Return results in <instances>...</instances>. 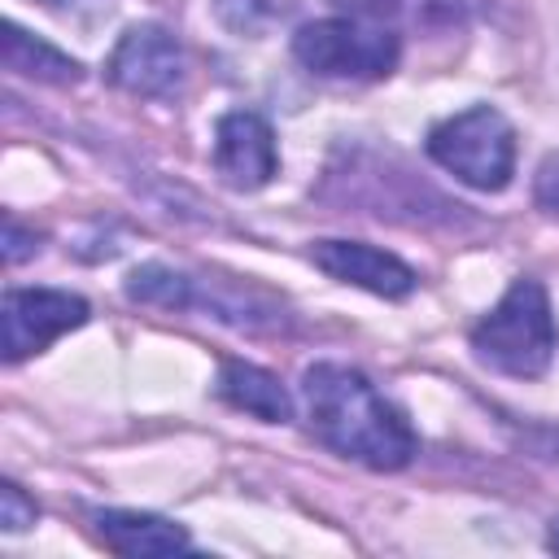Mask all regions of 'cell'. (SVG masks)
Returning <instances> with one entry per match:
<instances>
[{"instance_id": "obj_9", "label": "cell", "mask_w": 559, "mask_h": 559, "mask_svg": "<svg viewBox=\"0 0 559 559\" xmlns=\"http://www.w3.org/2000/svg\"><path fill=\"white\" fill-rule=\"evenodd\" d=\"M96 528L105 537L109 550L118 555H131V559H148V555H179V550H192V537L162 520V515H140V511H100L96 515Z\"/></svg>"}, {"instance_id": "obj_8", "label": "cell", "mask_w": 559, "mask_h": 559, "mask_svg": "<svg viewBox=\"0 0 559 559\" xmlns=\"http://www.w3.org/2000/svg\"><path fill=\"white\" fill-rule=\"evenodd\" d=\"M310 262L323 275L354 284V288H367L376 297H406L415 288V271L397 253H384V249L362 245V240H314Z\"/></svg>"}, {"instance_id": "obj_11", "label": "cell", "mask_w": 559, "mask_h": 559, "mask_svg": "<svg viewBox=\"0 0 559 559\" xmlns=\"http://www.w3.org/2000/svg\"><path fill=\"white\" fill-rule=\"evenodd\" d=\"M4 66L17 70V74H31V79H48V83H74L79 79V61L57 52L52 44L26 35L17 22L4 26Z\"/></svg>"}, {"instance_id": "obj_14", "label": "cell", "mask_w": 559, "mask_h": 559, "mask_svg": "<svg viewBox=\"0 0 559 559\" xmlns=\"http://www.w3.org/2000/svg\"><path fill=\"white\" fill-rule=\"evenodd\" d=\"M537 201L559 214V157H550V162L542 166V175H537Z\"/></svg>"}, {"instance_id": "obj_15", "label": "cell", "mask_w": 559, "mask_h": 559, "mask_svg": "<svg viewBox=\"0 0 559 559\" xmlns=\"http://www.w3.org/2000/svg\"><path fill=\"white\" fill-rule=\"evenodd\" d=\"M4 240H9V245H4V258H9V262H22V258L35 249V245H26V236H22L17 218H9V223H4Z\"/></svg>"}, {"instance_id": "obj_2", "label": "cell", "mask_w": 559, "mask_h": 559, "mask_svg": "<svg viewBox=\"0 0 559 559\" xmlns=\"http://www.w3.org/2000/svg\"><path fill=\"white\" fill-rule=\"evenodd\" d=\"M472 349L485 367L533 380L555 358V314L550 297L537 280H515L502 301L472 328Z\"/></svg>"}, {"instance_id": "obj_1", "label": "cell", "mask_w": 559, "mask_h": 559, "mask_svg": "<svg viewBox=\"0 0 559 559\" xmlns=\"http://www.w3.org/2000/svg\"><path fill=\"white\" fill-rule=\"evenodd\" d=\"M301 393L310 428L328 450L376 472H397L415 459L419 441L411 424L393 402H384V393L362 371L341 362H314L301 376Z\"/></svg>"}, {"instance_id": "obj_4", "label": "cell", "mask_w": 559, "mask_h": 559, "mask_svg": "<svg viewBox=\"0 0 559 559\" xmlns=\"http://www.w3.org/2000/svg\"><path fill=\"white\" fill-rule=\"evenodd\" d=\"M397 31L362 17H323L293 35V57L323 79H384L397 66Z\"/></svg>"}, {"instance_id": "obj_7", "label": "cell", "mask_w": 559, "mask_h": 559, "mask_svg": "<svg viewBox=\"0 0 559 559\" xmlns=\"http://www.w3.org/2000/svg\"><path fill=\"white\" fill-rule=\"evenodd\" d=\"M214 170L236 192H253V188H266L275 179L280 153H275V135H271L262 114L231 109V114L218 118V127H214Z\"/></svg>"}, {"instance_id": "obj_3", "label": "cell", "mask_w": 559, "mask_h": 559, "mask_svg": "<svg viewBox=\"0 0 559 559\" xmlns=\"http://www.w3.org/2000/svg\"><path fill=\"white\" fill-rule=\"evenodd\" d=\"M428 153L467 188L498 192L515 170V131L493 105H472L428 131Z\"/></svg>"}, {"instance_id": "obj_10", "label": "cell", "mask_w": 559, "mask_h": 559, "mask_svg": "<svg viewBox=\"0 0 559 559\" xmlns=\"http://www.w3.org/2000/svg\"><path fill=\"white\" fill-rule=\"evenodd\" d=\"M218 397L231 402L236 411L253 415V419H266V424H288L293 419V397L280 384V376H271L253 362H223Z\"/></svg>"}, {"instance_id": "obj_13", "label": "cell", "mask_w": 559, "mask_h": 559, "mask_svg": "<svg viewBox=\"0 0 559 559\" xmlns=\"http://www.w3.org/2000/svg\"><path fill=\"white\" fill-rule=\"evenodd\" d=\"M35 515H39V511H35V502H26L17 485H0V524H4L9 533H17V528L35 524Z\"/></svg>"}, {"instance_id": "obj_6", "label": "cell", "mask_w": 559, "mask_h": 559, "mask_svg": "<svg viewBox=\"0 0 559 559\" xmlns=\"http://www.w3.org/2000/svg\"><path fill=\"white\" fill-rule=\"evenodd\" d=\"M109 83L131 92V96H148V100H162V96H175L179 83H183V48L179 39L166 31V26H131L114 57H109Z\"/></svg>"}, {"instance_id": "obj_16", "label": "cell", "mask_w": 559, "mask_h": 559, "mask_svg": "<svg viewBox=\"0 0 559 559\" xmlns=\"http://www.w3.org/2000/svg\"><path fill=\"white\" fill-rule=\"evenodd\" d=\"M550 546H555V550H559V524H555V528H550Z\"/></svg>"}, {"instance_id": "obj_5", "label": "cell", "mask_w": 559, "mask_h": 559, "mask_svg": "<svg viewBox=\"0 0 559 559\" xmlns=\"http://www.w3.org/2000/svg\"><path fill=\"white\" fill-rule=\"evenodd\" d=\"M0 323H4V358L22 362V358L39 354L44 345H52L61 332L83 328L87 301L74 293H61V288H13V293H4Z\"/></svg>"}, {"instance_id": "obj_12", "label": "cell", "mask_w": 559, "mask_h": 559, "mask_svg": "<svg viewBox=\"0 0 559 559\" xmlns=\"http://www.w3.org/2000/svg\"><path fill=\"white\" fill-rule=\"evenodd\" d=\"M127 293L135 301H148V306H175V310H188L197 301V284L170 266H140L131 271L127 280Z\"/></svg>"}]
</instances>
